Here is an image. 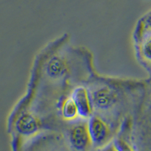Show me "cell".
Listing matches in <instances>:
<instances>
[{
    "mask_svg": "<svg viewBox=\"0 0 151 151\" xmlns=\"http://www.w3.org/2000/svg\"><path fill=\"white\" fill-rule=\"evenodd\" d=\"M88 129L93 145L103 147L108 143L111 136L110 125L99 114H93L88 120Z\"/></svg>",
    "mask_w": 151,
    "mask_h": 151,
    "instance_id": "4",
    "label": "cell"
},
{
    "mask_svg": "<svg viewBox=\"0 0 151 151\" xmlns=\"http://www.w3.org/2000/svg\"><path fill=\"white\" fill-rule=\"evenodd\" d=\"M101 151H119V150L116 146L115 143H111V144L106 145Z\"/></svg>",
    "mask_w": 151,
    "mask_h": 151,
    "instance_id": "9",
    "label": "cell"
},
{
    "mask_svg": "<svg viewBox=\"0 0 151 151\" xmlns=\"http://www.w3.org/2000/svg\"><path fill=\"white\" fill-rule=\"evenodd\" d=\"M60 112L62 118L67 121H76L80 118L79 110L72 95L63 99L60 104Z\"/></svg>",
    "mask_w": 151,
    "mask_h": 151,
    "instance_id": "7",
    "label": "cell"
},
{
    "mask_svg": "<svg viewBox=\"0 0 151 151\" xmlns=\"http://www.w3.org/2000/svg\"><path fill=\"white\" fill-rule=\"evenodd\" d=\"M45 73L52 80H60L64 79L69 72V65L65 58L61 55L52 57L45 66Z\"/></svg>",
    "mask_w": 151,
    "mask_h": 151,
    "instance_id": "6",
    "label": "cell"
},
{
    "mask_svg": "<svg viewBox=\"0 0 151 151\" xmlns=\"http://www.w3.org/2000/svg\"><path fill=\"white\" fill-rule=\"evenodd\" d=\"M115 144L118 148L119 151H134L132 145L122 138L117 139L115 141Z\"/></svg>",
    "mask_w": 151,
    "mask_h": 151,
    "instance_id": "8",
    "label": "cell"
},
{
    "mask_svg": "<svg viewBox=\"0 0 151 151\" xmlns=\"http://www.w3.org/2000/svg\"><path fill=\"white\" fill-rule=\"evenodd\" d=\"M144 18L145 19V20H146L148 23H150V24H151V12H149V13L147 14V15L144 16Z\"/></svg>",
    "mask_w": 151,
    "mask_h": 151,
    "instance_id": "10",
    "label": "cell"
},
{
    "mask_svg": "<svg viewBox=\"0 0 151 151\" xmlns=\"http://www.w3.org/2000/svg\"><path fill=\"white\" fill-rule=\"evenodd\" d=\"M69 140L71 146L77 151H86L93 145L88 129V120L81 119L69 130Z\"/></svg>",
    "mask_w": 151,
    "mask_h": 151,
    "instance_id": "3",
    "label": "cell"
},
{
    "mask_svg": "<svg viewBox=\"0 0 151 151\" xmlns=\"http://www.w3.org/2000/svg\"><path fill=\"white\" fill-rule=\"evenodd\" d=\"M135 44L141 61L151 66V24L143 17L135 31Z\"/></svg>",
    "mask_w": 151,
    "mask_h": 151,
    "instance_id": "2",
    "label": "cell"
},
{
    "mask_svg": "<svg viewBox=\"0 0 151 151\" xmlns=\"http://www.w3.org/2000/svg\"><path fill=\"white\" fill-rule=\"evenodd\" d=\"M94 109L100 113L99 115H110L116 110L121 101L120 94L117 88L108 83L98 84L89 91Z\"/></svg>",
    "mask_w": 151,
    "mask_h": 151,
    "instance_id": "1",
    "label": "cell"
},
{
    "mask_svg": "<svg viewBox=\"0 0 151 151\" xmlns=\"http://www.w3.org/2000/svg\"><path fill=\"white\" fill-rule=\"evenodd\" d=\"M71 95L77 106L80 118L89 119L93 115L94 110L89 90L84 86H78L73 90Z\"/></svg>",
    "mask_w": 151,
    "mask_h": 151,
    "instance_id": "5",
    "label": "cell"
}]
</instances>
